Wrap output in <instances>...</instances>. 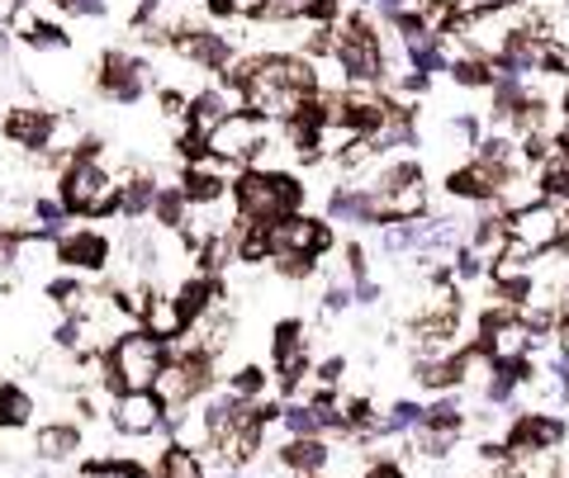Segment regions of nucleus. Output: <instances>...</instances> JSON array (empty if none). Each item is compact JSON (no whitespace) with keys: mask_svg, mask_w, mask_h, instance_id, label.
Wrapping results in <instances>:
<instances>
[{"mask_svg":"<svg viewBox=\"0 0 569 478\" xmlns=\"http://www.w3.org/2000/svg\"><path fill=\"white\" fill-rule=\"evenodd\" d=\"M237 91L247 109H256V119L262 114H299L313 91V71L299 57H262L237 71Z\"/></svg>","mask_w":569,"mask_h":478,"instance_id":"nucleus-1","label":"nucleus"},{"mask_svg":"<svg viewBox=\"0 0 569 478\" xmlns=\"http://www.w3.org/2000/svg\"><path fill=\"white\" fill-rule=\"evenodd\" d=\"M233 199H237L242 223L270 228V223L290 219L299 209V199H304V190H299L294 176H284V171H247V176L233 185Z\"/></svg>","mask_w":569,"mask_h":478,"instance_id":"nucleus-2","label":"nucleus"},{"mask_svg":"<svg viewBox=\"0 0 569 478\" xmlns=\"http://www.w3.org/2000/svg\"><path fill=\"white\" fill-rule=\"evenodd\" d=\"M166 365V341H156L152 331H124L114 337L109 355H105V370H109V384L119 394H138V388H152L156 374Z\"/></svg>","mask_w":569,"mask_h":478,"instance_id":"nucleus-3","label":"nucleus"},{"mask_svg":"<svg viewBox=\"0 0 569 478\" xmlns=\"http://www.w3.org/2000/svg\"><path fill=\"white\" fill-rule=\"evenodd\" d=\"M57 205H62V213H85V219H100V213L119 209V185H114L109 171L100 166L91 152H85V156H77V162L62 171Z\"/></svg>","mask_w":569,"mask_h":478,"instance_id":"nucleus-4","label":"nucleus"},{"mask_svg":"<svg viewBox=\"0 0 569 478\" xmlns=\"http://www.w3.org/2000/svg\"><path fill=\"white\" fill-rule=\"evenodd\" d=\"M213 360L209 351H190V355H176V360H166L162 374H156V384H152V394L162 398V408L166 417L171 412H181V408H190V403L205 394L209 380H213Z\"/></svg>","mask_w":569,"mask_h":478,"instance_id":"nucleus-5","label":"nucleus"},{"mask_svg":"<svg viewBox=\"0 0 569 478\" xmlns=\"http://www.w3.org/2000/svg\"><path fill=\"white\" fill-rule=\"evenodd\" d=\"M503 228L518 252H546V246L569 237V213L560 205H550V199H532V205L512 209V219Z\"/></svg>","mask_w":569,"mask_h":478,"instance_id":"nucleus-6","label":"nucleus"},{"mask_svg":"<svg viewBox=\"0 0 569 478\" xmlns=\"http://www.w3.org/2000/svg\"><path fill=\"white\" fill-rule=\"evenodd\" d=\"M266 142V124L256 119V114H228V119H219L205 133V152L213 156V162H247V156H256V148Z\"/></svg>","mask_w":569,"mask_h":478,"instance_id":"nucleus-7","label":"nucleus"},{"mask_svg":"<svg viewBox=\"0 0 569 478\" xmlns=\"http://www.w3.org/2000/svg\"><path fill=\"white\" fill-rule=\"evenodd\" d=\"M479 346L493 365H522L536 341H532V331H526L522 313H489L479 323Z\"/></svg>","mask_w":569,"mask_h":478,"instance_id":"nucleus-8","label":"nucleus"},{"mask_svg":"<svg viewBox=\"0 0 569 478\" xmlns=\"http://www.w3.org/2000/svg\"><path fill=\"white\" fill-rule=\"evenodd\" d=\"M266 252L270 256H304V260H313L318 252H327V228L290 213V219H280V223L266 228Z\"/></svg>","mask_w":569,"mask_h":478,"instance_id":"nucleus-9","label":"nucleus"},{"mask_svg":"<svg viewBox=\"0 0 569 478\" xmlns=\"http://www.w3.org/2000/svg\"><path fill=\"white\" fill-rule=\"evenodd\" d=\"M337 62H341V71H351V77H361V81H375L384 71L380 43L361 20H347L337 28Z\"/></svg>","mask_w":569,"mask_h":478,"instance_id":"nucleus-10","label":"nucleus"},{"mask_svg":"<svg viewBox=\"0 0 569 478\" xmlns=\"http://www.w3.org/2000/svg\"><path fill=\"white\" fill-rule=\"evenodd\" d=\"M114 427L124 431V436H152V431H162L166 427V408H162V398L152 394V388H138V394H119L114 398Z\"/></svg>","mask_w":569,"mask_h":478,"instance_id":"nucleus-11","label":"nucleus"},{"mask_svg":"<svg viewBox=\"0 0 569 478\" xmlns=\"http://www.w3.org/2000/svg\"><path fill=\"white\" fill-rule=\"evenodd\" d=\"M53 256L71 270H105L109 260V237H100L95 228H77V233H62L53 242Z\"/></svg>","mask_w":569,"mask_h":478,"instance_id":"nucleus-12","label":"nucleus"},{"mask_svg":"<svg viewBox=\"0 0 569 478\" xmlns=\"http://www.w3.org/2000/svg\"><path fill=\"white\" fill-rule=\"evenodd\" d=\"M565 441V422L560 417H546V412H526L518 427H512V455L522 451H555Z\"/></svg>","mask_w":569,"mask_h":478,"instance_id":"nucleus-13","label":"nucleus"},{"mask_svg":"<svg viewBox=\"0 0 569 478\" xmlns=\"http://www.w3.org/2000/svg\"><path fill=\"white\" fill-rule=\"evenodd\" d=\"M508 176L498 166L489 162H469L461 171H451V180H446V190L455 199H498V185H503Z\"/></svg>","mask_w":569,"mask_h":478,"instance_id":"nucleus-14","label":"nucleus"},{"mask_svg":"<svg viewBox=\"0 0 569 478\" xmlns=\"http://www.w3.org/2000/svg\"><path fill=\"white\" fill-rule=\"evenodd\" d=\"M276 370H280V384H284V388H294L299 374L309 370L304 327H299V323H280V327H276Z\"/></svg>","mask_w":569,"mask_h":478,"instance_id":"nucleus-15","label":"nucleus"},{"mask_svg":"<svg viewBox=\"0 0 569 478\" xmlns=\"http://www.w3.org/2000/svg\"><path fill=\"white\" fill-rule=\"evenodd\" d=\"M53 128H57V119H53L48 109H10L5 138L20 142V148H48V142H53Z\"/></svg>","mask_w":569,"mask_h":478,"instance_id":"nucleus-16","label":"nucleus"},{"mask_svg":"<svg viewBox=\"0 0 569 478\" xmlns=\"http://www.w3.org/2000/svg\"><path fill=\"white\" fill-rule=\"evenodd\" d=\"M142 71H148V67L133 62L128 53H109V57H105V77H100V85H105L114 100H124V105H128V100L142 95Z\"/></svg>","mask_w":569,"mask_h":478,"instance_id":"nucleus-17","label":"nucleus"},{"mask_svg":"<svg viewBox=\"0 0 569 478\" xmlns=\"http://www.w3.org/2000/svg\"><path fill=\"white\" fill-rule=\"evenodd\" d=\"M370 199H375V219H390V223H413L427 205L422 180H408V185H398V190H384V195H370Z\"/></svg>","mask_w":569,"mask_h":478,"instance_id":"nucleus-18","label":"nucleus"},{"mask_svg":"<svg viewBox=\"0 0 569 478\" xmlns=\"http://www.w3.org/2000/svg\"><path fill=\"white\" fill-rule=\"evenodd\" d=\"M34 451L43 465H57V459H71L81 451V431L71 427V422H53V427H38V436H34Z\"/></svg>","mask_w":569,"mask_h":478,"instance_id":"nucleus-19","label":"nucleus"},{"mask_svg":"<svg viewBox=\"0 0 569 478\" xmlns=\"http://www.w3.org/2000/svg\"><path fill=\"white\" fill-rule=\"evenodd\" d=\"M327 213L341 223H375V199H370V190H337L327 199Z\"/></svg>","mask_w":569,"mask_h":478,"instance_id":"nucleus-20","label":"nucleus"},{"mask_svg":"<svg viewBox=\"0 0 569 478\" xmlns=\"http://www.w3.org/2000/svg\"><path fill=\"white\" fill-rule=\"evenodd\" d=\"M148 327L142 331H152L156 341H166V337H181L185 331V317H181V308H176V299H148Z\"/></svg>","mask_w":569,"mask_h":478,"instance_id":"nucleus-21","label":"nucleus"},{"mask_svg":"<svg viewBox=\"0 0 569 478\" xmlns=\"http://www.w3.org/2000/svg\"><path fill=\"white\" fill-rule=\"evenodd\" d=\"M28 417H34V398H28L20 384L0 388V431H20Z\"/></svg>","mask_w":569,"mask_h":478,"instance_id":"nucleus-22","label":"nucleus"},{"mask_svg":"<svg viewBox=\"0 0 569 478\" xmlns=\"http://www.w3.org/2000/svg\"><path fill=\"white\" fill-rule=\"evenodd\" d=\"M181 53L190 57V62H205V67H223L228 62V43L219 34H185Z\"/></svg>","mask_w":569,"mask_h":478,"instance_id":"nucleus-23","label":"nucleus"},{"mask_svg":"<svg viewBox=\"0 0 569 478\" xmlns=\"http://www.w3.org/2000/svg\"><path fill=\"white\" fill-rule=\"evenodd\" d=\"M284 465L299 469V474H318L327 465V445L318 436H309V441H290L284 445Z\"/></svg>","mask_w":569,"mask_h":478,"instance_id":"nucleus-24","label":"nucleus"},{"mask_svg":"<svg viewBox=\"0 0 569 478\" xmlns=\"http://www.w3.org/2000/svg\"><path fill=\"white\" fill-rule=\"evenodd\" d=\"M228 114H233V109L223 105V95H213V91H205V95H199L195 105H190V128H195V138L205 142V133H209V128L219 124V119H228Z\"/></svg>","mask_w":569,"mask_h":478,"instance_id":"nucleus-25","label":"nucleus"},{"mask_svg":"<svg viewBox=\"0 0 569 478\" xmlns=\"http://www.w3.org/2000/svg\"><path fill=\"white\" fill-rule=\"evenodd\" d=\"M156 478H209L205 465H199L195 451H181V445H171L162 455V465H156Z\"/></svg>","mask_w":569,"mask_h":478,"instance_id":"nucleus-26","label":"nucleus"},{"mask_svg":"<svg viewBox=\"0 0 569 478\" xmlns=\"http://www.w3.org/2000/svg\"><path fill=\"white\" fill-rule=\"evenodd\" d=\"M284 427H290V436L294 441H309V436H318V412H313V403H294V408H284Z\"/></svg>","mask_w":569,"mask_h":478,"instance_id":"nucleus-27","label":"nucleus"},{"mask_svg":"<svg viewBox=\"0 0 569 478\" xmlns=\"http://www.w3.org/2000/svg\"><path fill=\"white\" fill-rule=\"evenodd\" d=\"M522 380H526V370H522V365H498V370H493V380L484 384V398H489V403H508V398H512V388H518Z\"/></svg>","mask_w":569,"mask_h":478,"instance_id":"nucleus-28","label":"nucleus"},{"mask_svg":"<svg viewBox=\"0 0 569 478\" xmlns=\"http://www.w3.org/2000/svg\"><path fill=\"white\" fill-rule=\"evenodd\" d=\"M266 388V374L256 370V365H247V370H237L233 380H228V398H237V403H252L256 394Z\"/></svg>","mask_w":569,"mask_h":478,"instance_id":"nucleus-29","label":"nucleus"},{"mask_svg":"<svg viewBox=\"0 0 569 478\" xmlns=\"http://www.w3.org/2000/svg\"><path fill=\"white\" fill-rule=\"evenodd\" d=\"M451 441H455V431H437V427H422V422H418V436H413V451L441 459V455L451 451Z\"/></svg>","mask_w":569,"mask_h":478,"instance_id":"nucleus-30","label":"nucleus"},{"mask_svg":"<svg viewBox=\"0 0 569 478\" xmlns=\"http://www.w3.org/2000/svg\"><path fill=\"white\" fill-rule=\"evenodd\" d=\"M422 422V408L418 403H394L390 417L380 422V436H394V431H408V427H418Z\"/></svg>","mask_w":569,"mask_h":478,"instance_id":"nucleus-31","label":"nucleus"},{"mask_svg":"<svg viewBox=\"0 0 569 478\" xmlns=\"http://www.w3.org/2000/svg\"><path fill=\"white\" fill-rule=\"evenodd\" d=\"M309 0H262V14L266 20H290V14H304Z\"/></svg>","mask_w":569,"mask_h":478,"instance_id":"nucleus-32","label":"nucleus"},{"mask_svg":"<svg viewBox=\"0 0 569 478\" xmlns=\"http://www.w3.org/2000/svg\"><path fill=\"white\" fill-rule=\"evenodd\" d=\"M503 237H508L503 219H479V228H475V246H498Z\"/></svg>","mask_w":569,"mask_h":478,"instance_id":"nucleus-33","label":"nucleus"},{"mask_svg":"<svg viewBox=\"0 0 569 478\" xmlns=\"http://www.w3.org/2000/svg\"><path fill=\"white\" fill-rule=\"evenodd\" d=\"M455 81H465V85H479V81H489V71H484V62H455Z\"/></svg>","mask_w":569,"mask_h":478,"instance_id":"nucleus-34","label":"nucleus"},{"mask_svg":"<svg viewBox=\"0 0 569 478\" xmlns=\"http://www.w3.org/2000/svg\"><path fill=\"white\" fill-rule=\"evenodd\" d=\"M57 10H71V14H100L105 10V0H53Z\"/></svg>","mask_w":569,"mask_h":478,"instance_id":"nucleus-35","label":"nucleus"},{"mask_svg":"<svg viewBox=\"0 0 569 478\" xmlns=\"http://www.w3.org/2000/svg\"><path fill=\"white\" fill-rule=\"evenodd\" d=\"M347 303H351V289L347 284H333V289H327V299H323V308L337 313V308H347Z\"/></svg>","mask_w":569,"mask_h":478,"instance_id":"nucleus-36","label":"nucleus"},{"mask_svg":"<svg viewBox=\"0 0 569 478\" xmlns=\"http://www.w3.org/2000/svg\"><path fill=\"white\" fill-rule=\"evenodd\" d=\"M380 14H390V20H398V14H413L418 10V0H375Z\"/></svg>","mask_w":569,"mask_h":478,"instance_id":"nucleus-37","label":"nucleus"},{"mask_svg":"<svg viewBox=\"0 0 569 478\" xmlns=\"http://www.w3.org/2000/svg\"><path fill=\"white\" fill-rule=\"evenodd\" d=\"M365 478H408V474L398 469L394 459H380V465H370V474H365Z\"/></svg>","mask_w":569,"mask_h":478,"instance_id":"nucleus-38","label":"nucleus"},{"mask_svg":"<svg viewBox=\"0 0 569 478\" xmlns=\"http://www.w3.org/2000/svg\"><path fill=\"white\" fill-rule=\"evenodd\" d=\"M356 299H361V303H375V299H380V289L370 284V280H356Z\"/></svg>","mask_w":569,"mask_h":478,"instance_id":"nucleus-39","label":"nucleus"},{"mask_svg":"<svg viewBox=\"0 0 569 478\" xmlns=\"http://www.w3.org/2000/svg\"><path fill=\"white\" fill-rule=\"evenodd\" d=\"M461 275H465V280H469V275H479V260L475 256H461Z\"/></svg>","mask_w":569,"mask_h":478,"instance_id":"nucleus-40","label":"nucleus"},{"mask_svg":"<svg viewBox=\"0 0 569 478\" xmlns=\"http://www.w3.org/2000/svg\"><path fill=\"white\" fill-rule=\"evenodd\" d=\"M560 355H565V360H569V323H565V327H560Z\"/></svg>","mask_w":569,"mask_h":478,"instance_id":"nucleus-41","label":"nucleus"},{"mask_svg":"<svg viewBox=\"0 0 569 478\" xmlns=\"http://www.w3.org/2000/svg\"><path fill=\"white\" fill-rule=\"evenodd\" d=\"M503 5H508V0H503ZM526 5H550V0H526Z\"/></svg>","mask_w":569,"mask_h":478,"instance_id":"nucleus-42","label":"nucleus"},{"mask_svg":"<svg viewBox=\"0 0 569 478\" xmlns=\"http://www.w3.org/2000/svg\"><path fill=\"white\" fill-rule=\"evenodd\" d=\"M565 294H569V289H565Z\"/></svg>","mask_w":569,"mask_h":478,"instance_id":"nucleus-43","label":"nucleus"}]
</instances>
